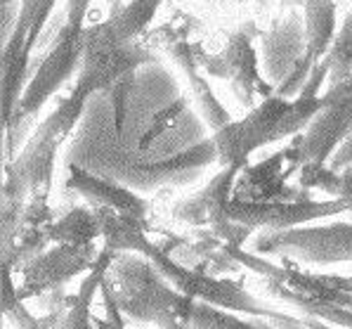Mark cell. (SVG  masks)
<instances>
[{"label":"cell","instance_id":"d6986e66","mask_svg":"<svg viewBox=\"0 0 352 329\" xmlns=\"http://www.w3.org/2000/svg\"><path fill=\"white\" fill-rule=\"evenodd\" d=\"M161 0H130L121 10H113L111 17L102 21L100 29L118 43H133L156 17Z\"/></svg>","mask_w":352,"mask_h":329},{"label":"cell","instance_id":"7c38bea8","mask_svg":"<svg viewBox=\"0 0 352 329\" xmlns=\"http://www.w3.org/2000/svg\"><path fill=\"white\" fill-rule=\"evenodd\" d=\"M97 258L100 251L95 249V244H57L43 251L21 270L24 282L17 289L19 299L26 301L31 296H45L62 289L76 275L93 270Z\"/></svg>","mask_w":352,"mask_h":329},{"label":"cell","instance_id":"5bb4252c","mask_svg":"<svg viewBox=\"0 0 352 329\" xmlns=\"http://www.w3.org/2000/svg\"><path fill=\"white\" fill-rule=\"evenodd\" d=\"M307 55L305 19L291 10L270 31L260 36V59H263V76L277 90L291 72Z\"/></svg>","mask_w":352,"mask_h":329},{"label":"cell","instance_id":"2e32d148","mask_svg":"<svg viewBox=\"0 0 352 329\" xmlns=\"http://www.w3.org/2000/svg\"><path fill=\"white\" fill-rule=\"evenodd\" d=\"M67 171H69V187L74 192H78L83 199H88L93 206H102V209H111V211L118 213H128L133 218L147 220V202L140 199L130 187L118 185L113 180H107V178H100L90 171L80 169L76 164H69L67 161Z\"/></svg>","mask_w":352,"mask_h":329},{"label":"cell","instance_id":"8992f818","mask_svg":"<svg viewBox=\"0 0 352 329\" xmlns=\"http://www.w3.org/2000/svg\"><path fill=\"white\" fill-rule=\"evenodd\" d=\"M85 31L78 26L64 24L59 29L55 43L50 45V50L45 52V57L41 59L36 74L29 78V85L24 90L17 114L12 116V121L5 126V133H12L14 128L21 126L24 118H34L38 112L43 109L47 100L74 76L76 72H80L85 57Z\"/></svg>","mask_w":352,"mask_h":329},{"label":"cell","instance_id":"8fae6325","mask_svg":"<svg viewBox=\"0 0 352 329\" xmlns=\"http://www.w3.org/2000/svg\"><path fill=\"white\" fill-rule=\"evenodd\" d=\"M142 64H159V57L151 55L135 43H118L109 39L100 24L85 31V57L78 76L90 81L95 90H111L121 78L138 72Z\"/></svg>","mask_w":352,"mask_h":329},{"label":"cell","instance_id":"ac0fdd59","mask_svg":"<svg viewBox=\"0 0 352 329\" xmlns=\"http://www.w3.org/2000/svg\"><path fill=\"white\" fill-rule=\"evenodd\" d=\"M305 39L307 57L322 62L336 41V0H305Z\"/></svg>","mask_w":352,"mask_h":329},{"label":"cell","instance_id":"7a4b0ae2","mask_svg":"<svg viewBox=\"0 0 352 329\" xmlns=\"http://www.w3.org/2000/svg\"><path fill=\"white\" fill-rule=\"evenodd\" d=\"M95 93V85L78 76L69 97H64L57 109L36 128V133L29 138L17 159L5 164L8 180H5L3 190V206L26 209L29 197H47L59 145L78 128L85 107Z\"/></svg>","mask_w":352,"mask_h":329},{"label":"cell","instance_id":"ffe728a7","mask_svg":"<svg viewBox=\"0 0 352 329\" xmlns=\"http://www.w3.org/2000/svg\"><path fill=\"white\" fill-rule=\"evenodd\" d=\"M97 237H102V228L93 209H72L50 228V240L57 244H93Z\"/></svg>","mask_w":352,"mask_h":329},{"label":"cell","instance_id":"cb8c5ba5","mask_svg":"<svg viewBox=\"0 0 352 329\" xmlns=\"http://www.w3.org/2000/svg\"><path fill=\"white\" fill-rule=\"evenodd\" d=\"M5 312L17 322V329H43L41 322L24 308V301L19 299L17 289L12 287V275L5 270Z\"/></svg>","mask_w":352,"mask_h":329},{"label":"cell","instance_id":"52a82bcc","mask_svg":"<svg viewBox=\"0 0 352 329\" xmlns=\"http://www.w3.org/2000/svg\"><path fill=\"white\" fill-rule=\"evenodd\" d=\"M239 171L241 166H227V169H223L218 176L210 178V182L201 192L177 202L175 209H173V218L185 225H194V228H210V235H215L218 240L227 242V244L241 246L256 230L234 223L227 215V206L232 202L230 192Z\"/></svg>","mask_w":352,"mask_h":329},{"label":"cell","instance_id":"d4e9b609","mask_svg":"<svg viewBox=\"0 0 352 329\" xmlns=\"http://www.w3.org/2000/svg\"><path fill=\"white\" fill-rule=\"evenodd\" d=\"M312 67H315V62H312V59L305 55V57H302V62L298 64L294 72H291V76L286 78L277 90H274V95L284 97V100H298V95L302 93V88H305V83H307V78H310Z\"/></svg>","mask_w":352,"mask_h":329},{"label":"cell","instance_id":"ba28073f","mask_svg":"<svg viewBox=\"0 0 352 329\" xmlns=\"http://www.w3.org/2000/svg\"><path fill=\"white\" fill-rule=\"evenodd\" d=\"M322 97V112L294 145L298 166L329 164L340 145L352 136V78L331 85Z\"/></svg>","mask_w":352,"mask_h":329},{"label":"cell","instance_id":"9a60e30c","mask_svg":"<svg viewBox=\"0 0 352 329\" xmlns=\"http://www.w3.org/2000/svg\"><path fill=\"white\" fill-rule=\"evenodd\" d=\"M225 64V81H230L234 95L246 109L256 107V100H267L274 95L272 85L260 74V59L251 43V34L246 29H239L227 39L223 52Z\"/></svg>","mask_w":352,"mask_h":329},{"label":"cell","instance_id":"f1b7e54d","mask_svg":"<svg viewBox=\"0 0 352 329\" xmlns=\"http://www.w3.org/2000/svg\"><path fill=\"white\" fill-rule=\"evenodd\" d=\"M319 279L329 287L352 294V275H319Z\"/></svg>","mask_w":352,"mask_h":329},{"label":"cell","instance_id":"4fadbf2b","mask_svg":"<svg viewBox=\"0 0 352 329\" xmlns=\"http://www.w3.org/2000/svg\"><path fill=\"white\" fill-rule=\"evenodd\" d=\"M154 43L164 47L168 52V57H170L173 62H175V67L182 72V76H185L187 85H189V93H192L194 105L199 107V114H201L206 126H208L213 133H218V131H223L225 126H230L232 123L230 112L220 105V100L215 97L208 81L199 74V67H201V64H199V55L194 52V47L189 45L177 31H173L170 26H164V29L156 31Z\"/></svg>","mask_w":352,"mask_h":329},{"label":"cell","instance_id":"5b68a950","mask_svg":"<svg viewBox=\"0 0 352 329\" xmlns=\"http://www.w3.org/2000/svg\"><path fill=\"white\" fill-rule=\"evenodd\" d=\"M260 256H279L289 268L331 266L352 261V223L298 225L289 230H263L253 240Z\"/></svg>","mask_w":352,"mask_h":329},{"label":"cell","instance_id":"7402d4cb","mask_svg":"<svg viewBox=\"0 0 352 329\" xmlns=\"http://www.w3.org/2000/svg\"><path fill=\"white\" fill-rule=\"evenodd\" d=\"M322 107H324V97H298V100H294L289 114L281 118L277 131H274L272 142H279V140L291 138L300 131H307L312 118L322 112Z\"/></svg>","mask_w":352,"mask_h":329},{"label":"cell","instance_id":"4dcf8cb0","mask_svg":"<svg viewBox=\"0 0 352 329\" xmlns=\"http://www.w3.org/2000/svg\"><path fill=\"white\" fill-rule=\"evenodd\" d=\"M350 173H352V171H350Z\"/></svg>","mask_w":352,"mask_h":329},{"label":"cell","instance_id":"e0dca14e","mask_svg":"<svg viewBox=\"0 0 352 329\" xmlns=\"http://www.w3.org/2000/svg\"><path fill=\"white\" fill-rule=\"evenodd\" d=\"M29 59L31 47L26 43V36L12 34L8 45H3V121L8 126L12 116L17 114V107L24 97V90L29 85Z\"/></svg>","mask_w":352,"mask_h":329},{"label":"cell","instance_id":"30bf717a","mask_svg":"<svg viewBox=\"0 0 352 329\" xmlns=\"http://www.w3.org/2000/svg\"><path fill=\"white\" fill-rule=\"evenodd\" d=\"M350 211L348 199H300V202H281V199H260V202H243L232 199L227 206L230 220L246 225L251 230H289L305 225L315 218H329L336 213Z\"/></svg>","mask_w":352,"mask_h":329},{"label":"cell","instance_id":"6da1fadb","mask_svg":"<svg viewBox=\"0 0 352 329\" xmlns=\"http://www.w3.org/2000/svg\"><path fill=\"white\" fill-rule=\"evenodd\" d=\"M69 164L126 185L133 192H156L159 187H185L197 182L210 164L218 161L213 138L177 156L154 159L140 142L118 131L109 90L90 97L74 140L69 142Z\"/></svg>","mask_w":352,"mask_h":329},{"label":"cell","instance_id":"f546056e","mask_svg":"<svg viewBox=\"0 0 352 329\" xmlns=\"http://www.w3.org/2000/svg\"><path fill=\"white\" fill-rule=\"evenodd\" d=\"M345 329H352V325H350V327H345Z\"/></svg>","mask_w":352,"mask_h":329},{"label":"cell","instance_id":"9c48e42d","mask_svg":"<svg viewBox=\"0 0 352 329\" xmlns=\"http://www.w3.org/2000/svg\"><path fill=\"white\" fill-rule=\"evenodd\" d=\"M291 102L279 95H272L267 100H260L253 109L246 112L239 121H232L223 131L213 133V142L218 147V161L223 169L227 166H246L248 156L258 147L272 142V136L281 123V118L289 114Z\"/></svg>","mask_w":352,"mask_h":329},{"label":"cell","instance_id":"44dd1931","mask_svg":"<svg viewBox=\"0 0 352 329\" xmlns=\"http://www.w3.org/2000/svg\"><path fill=\"white\" fill-rule=\"evenodd\" d=\"M300 182L302 187H317L329 192L333 199H352V173L350 171H333L329 164H302L300 166Z\"/></svg>","mask_w":352,"mask_h":329},{"label":"cell","instance_id":"603a6c76","mask_svg":"<svg viewBox=\"0 0 352 329\" xmlns=\"http://www.w3.org/2000/svg\"><path fill=\"white\" fill-rule=\"evenodd\" d=\"M57 0H21L19 19L14 26V34L26 36V43L34 50V45L41 39V31L45 26L47 17H50L52 8H55Z\"/></svg>","mask_w":352,"mask_h":329},{"label":"cell","instance_id":"4316f807","mask_svg":"<svg viewBox=\"0 0 352 329\" xmlns=\"http://www.w3.org/2000/svg\"><path fill=\"white\" fill-rule=\"evenodd\" d=\"M90 3L93 0H67V21L64 24L85 29V17H88Z\"/></svg>","mask_w":352,"mask_h":329},{"label":"cell","instance_id":"3957f363","mask_svg":"<svg viewBox=\"0 0 352 329\" xmlns=\"http://www.w3.org/2000/svg\"><path fill=\"white\" fill-rule=\"evenodd\" d=\"M104 284L128 320L154 322L159 329H189L194 299L180 294L142 253H118Z\"/></svg>","mask_w":352,"mask_h":329},{"label":"cell","instance_id":"83f0119b","mask_svg":"<svg viewBox=\"0 0 352 329\" xmlns=\"http://www.w3.org/2000/svg\"><path fill=\"white\" fill-rule=\"evenodd\" d=\"M329 166H331L333 171H338V173H343V171H352V136L340 145L338 152H336L331 156V161H329Z\"/></svg>","mask_w":352,"mask_h":329},{"label":"cell","instance_id":"484cf974","mask_svg":"<svg viewBox=\"0 0 352 329\" xmlns=\"http://www.w3.org/2000/svg\"><path fill=\"white\" fill-rule=\"evenodd\" d=\"M327 78H329V62H327V57H324L322 62H317L315 67H312L310 78H307L305 88H302V93L298 97H322L319 95V88H322V83Z\"/></svg>","mask_w":352,"mask_h":329},{"label":"cell","instance_id":"277c9868","mask_svg":"<svg viewBox=\"0 0 352 329\" xmlns=\"http://www.w3.org/2000/svg\"><path fill=\"white\" fill-rule=\"evenodd\" d=\"M147 258L156 263V268L164 273V277L173 287L180 291V294L189 296V299L201 301V304L215 306V308H223V310L246 312L251 317H265V320H270L279 329H307L305 320H298V317H291L286 312H277L274 308H270V306H265L263 301L256 299L251 291L243 289L234 279H220L208 273L194 270V268L177 263L170 256V251H166L164 246L154 244V249H151Z\"/></svg>","mask_w":352,"mask_h":329}]
</instances>
